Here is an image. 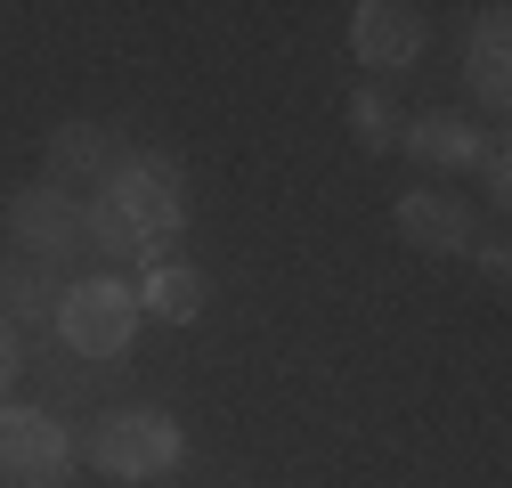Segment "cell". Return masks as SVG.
<instances>
[{
    "mask_svg": "<svg viewBox=\"0 0 512 488\" xmlns=\"http://www.w3.org/2000/svg\"><path fill=\"white\" fill-rule=\"evenodd\" d=\"M57 334H66V350H82V358H114L139 334V293L114 285V277H82L74 293H57Z\"/></svg>",
    "mask_w": 512,
    "mask_h": 488,
    "instance_id": "1",
    "label": "cell"
},
{
    "mask_svg": "<svg viewBox=\"0 0 512 488\" xmlns=\"http://www.w3.org/2000/svg\"><path fill=\"white\" fill-rule=\"evenodd\" d=\"M179 423L163 415V407H131V415H106L98 423V440H90V456H98V472H114V480H163L171 464H179Z\"/></svg>",
    "mask_w": 512,
    "mask_h": 488,
    "instance_id": "2",
    "label": "cell"
},
{
    "mask_svg": "<svg viewBox=\"0 0 512 488\" xmlns=\"http://www.w3.org/2000/svg\"><path fill=\"white\" fill-rule=\"evenodd\" d=\"M98 212H114L122 228H139L147 244H163V236L187 220V212H179V171H171V163H114Z\"/></svg>",
    "mask_w": 512,
    "mask_h": 488,
    "instance_id": "3",
    "label": "cell"
},
{
    "mask_svg": "<svg viewBox=\"0 0 512 488\" xmlns=\"http://www.w3.org/2000/svg\"><path fill=\"white\" fill-rule=\"evenodd\" d=\"M74 464V440L66 423L41 415V407H0V472L25 480V488H57Z\"/></svg>",
    "mask_w": 512,
    "mask_h": 488,
    "instance_id": "4",
    "label": "cell"
},
{
    "mask_svg": "<svg viewBox=\"0 0 512 488\" xmlns=\"http://www.w3.org/2000/svg\"><path fill=\"white\" fill-rule=\"evenodd\" d=\"M74 236H82V204L66 196V188H25L17 204H9V244L25 261H66L74 253Z\"/></svg>",
    "mask_w": 512,
    "mask_h": 488,
    "instance_id": "5",
    "label": "cell"
},
{
    "mask_svg": "<svg viewBox=\"0 0 512 488\" xmlns=\"http://www.w3.org/2000/svg\"><path fill=\"white\" fill-rule=\"evenodd\" d=\"M350 49H358V66H374V74L415 66L423 9H407V0H366V9H350Z\"/></svg>",
    "mask_w": 512,
    "mask_h": 488,
    "instance_id": "6",
    "label": "cell"
},
{
    "mask_svg": "<svg viewBox=\"0 0 512 488\" xmlns=\"http://www.w3.org/2000/svg\"><path fill=\"white\" fill-rule=\"evenodd\" d=\"M407 155H415V163H431V171H464V163H480V155H488V139L472 131L464 114L431 106V114H415V122H407Z\"/></svg>",
    "mask_w": 512,
    "mask_h": 488,
    "instance_id": "7",
    "label": "cell"
},
{
    "mask_svg": "<svg viewBox=\"0 0 512 488\" xmlns=\"http://www.w3.org/2000/svg\"><path fill=\"white\" fill-rule=\"evenodd\" d=\"M399 236L415 244V253H464L472 244V212L456 196H399Z\"/></svg>",
    "mask_w": 512,
    "mask_h": 488,
    "instance_id": "8",
    "label": "cell"
},
{
    "mask_svg": "<svg viewBox=\"0 0 512 488\" xmlns=\"http://www.w3.org/2000/svg\"><path fill=\"white\" fill-rule=\"evenodd\" d=\"M0 318H9V326H25V318H57V269L9 253V261H0Z\"/></svg>",
    "mask_w": 512,
    "mask_h": 488,
    "instance_id": "9",
    "label": "cell"
},
{
    "mask_svg": "<svg viewBox=\"0 0 512 488\" xmlns=\"http://www.w3.org/2000/svg\"><path fill=\"white\" fill-rule=\"evenodd\" d=\"M139 310H155V318H171V326H187V318H204V269H179V261H155V269L139 277Z\"/></svg>",
    "mask_w": 512,
    "mask_h": 488,
    "instance_id": "10",
    "label": "cell"
},
{
    "mask_svg": "<svg viewBox=\"0 0 512 488\" xmlns=\"http://www.w3.org/2000/svg\"><path fill=\"white\" fill-rule=\"evenodd\" d=\"M49 163H57V179H98V171H114V131H98V122H57Z\"/></svg>",
    "mask_w": 512,
    "mask_h": 488,
    "instance_id": "11",
    "label": "cell"
},
{
    "mask_svg": "<svg viewBox=\"0 0 512 488\" xmlns=\"http://www.w3.org/2000/svg\"><path fill=\"white\" fill-rule=\"evenodd\" d=\"M472 90H480L488 106H504V90H512V49H504V9H488V25L472 33Z\"/></svg>",
    "mask_w": 512,
    "mask_h": 488,
    "instance_id": "12",
    "label": "cell"
},
{
    "mask_svg": "<svg viewBox=\"0 0 512 488\" xmlns=\"http://www.w3.org/2000/svg\"><path fill=\"white\" fill-rule=\"evenodd\" d=\"M82 236L98 244V253H114V261H147V253H155V244H147L139 228H122V220H114V212H98V204L82 212Z\"/></svg>",
    "mask_w": 512,
    "mask_h": 488,
    "instance_id": "13",
    "label": "cell"
},
{
    "mask_svg": "<svg viewBox=\"0 0 512 488\" xmlns=\"http://www.w3.org/2000/svg\"><path fill=\"white\" fill-rule=\"evenodd\" d=\"M350 122H358V139H366V147H391V139H399V122H391V106H382L374 90H358V98H350Z\"/></svg>",
    "mask_w": 512,
    "mask_h": 488,
    "instance_id": "14",
    "label": "cell"
},
{
    "mask_svg": "<svg viewBox=\"0 0 512 488\" xmlns=\"http://www.w3.org/2000/svg\"><path fill=\"white\" fill-rule=\"evenodd\" d=\"M17 366H25V350H17V326H9V318H0V391H9V383H17Z\"/></svg>",
    "mask_w": 512,
    "mask_h": 488,
    "instance_id": "15",
    "label": "cell"
}]
</instances>
